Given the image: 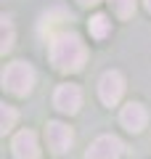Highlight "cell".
<instances>
[{"instance_id": "cell-1", "label": "cell", "mask_w": 151, "mask_h": 159, "mask_svg": "<svg viewBox=\"0 0 151 159\" xmlns=\"http://www.w3.org/2000/svg\"><path fill=\"white\" fill-rule=\"evenodd\" d=\"M85 58H88V51L77 34L61 32L50 40V61L56 64L58 72H80Z\"/></svg>"}, {"instance_id": "cell-2", "label": "cell", "mask_w": 151, "mask_h": 159, "mask_svg": "<svg viewBox=\"0 0 151 159\" xmlns=\"http://www.w3.org/2000/svg\"><path fill=\"white\" fill-rule=\"evenodd\" d=\"M34 85V69L24 61H13L3 72V88L13 96H27Z\"/></svg>"}, {"instance_id": "cell-3", "label": "cell", "mask_w": 151, "mask_h": 159, "mask_svg": "<svg viewBox=\"0 0 151 159\" xmlns=\"http://www.w3.org/2000/svg\"><path fill=\"white\" fill-rule=\"evenodd\" d=\"M122 93H125V77L119 72H103L101 74V80H98V98L106 106H114V103L122 98Z\"/></svg>"}, {"instance_id": "cell-4", "label": "cell", "mask_w": 151, "mask_h": 159, "mask_svg": "<svg viewBox=\"0 0 151 159\" xmlns=\"http://www.w3.org/2000/svg\"><path fill=\"white\" fill-rule=\"evenodd\" d=\"M122 157V141L117 135H101L90 143L85 159H119Z\"/></svg>"}, {"instance_id": "cell-5", "label": "cell", "mask_w": 151, "mask_h": 159, "mask_svg": "<svg viewBox=\"0 0 151 159\" xmlns=\"http://www.w3.org/2000/svg\"><path fill=\"white\" fill-rule=\"evenodd\" d=\"M53 103L64 114H77L80 106H82V90L77 85H58L56 96H53Z\"/></svg>"}, {"instance_id": "cell-6", "label": "cell", "mask_w": 151, "mask_h": 159, "mask_svg": "<svg viewBox=\"0 0 151 159\" xmlns=\"http://www.w3.org/2000/svg\"><path fill=\"white\" fill-rule=\"evenodd\" d=\"M45 141H48V146H50L53 154H64L72 146L74 135H72V130H69L64 122H50V125L45 127Z\"/></svg>"}, {"instance_id": "cell-7", "label": "cell", "mask_w": 151, "mask_h": 159, "mask_svg": "<svg viewBox=\"0 0 151 159\" xmlns=\"http://www.w3.org/2000/svg\"><path fill=\"white\" fill-rule=\"evenodd\" d=\"M13 157L16 159H37L40 157L37 135H34L32 130H21L13 138Z\"/></svg>"}, {"instance_id": "cell-8", "label": "cell", "mask_w": 151, "mask_h": 159, "mask_svg": "<svg viewBox=\"0 0 151 159\" xmlns=\"http://www.w3.org/2000/svg\"><path fill=\"white\" fill-rule=\"evenodd\" d=\"M146 119H149V114H146V109L140 106V103H127V106L122 109V114H119L122 127L130 130V133H140L146 127Z\"/></svg>"}, {"instance_id": "cell-9", "label": "cell", "mask_w": 151, "mask_h": 159, "mask_svg": "<svg viewBox=\"0 0 151 159\" xmlns=\"http://www.w3.org/2000/svg\"><path fill=\"white\" fill-rule=\"evenodd\" d=\"M88 27H90V34H93L95 40H103L109 32H112V21H109V19L103 16V13H95V16L90 19V24H88Z\"/></svg>"}, {"instance_id": "cell-10", "label": "cell", "mask_w": 151, "mask_h": 159, "mask_svg": "<svg viewBox=\"0 0 151 159\" xmlns=\"http://www.w3.org/2000/svg\"><path fill=\"white\" fill-rule=\"evenodd\" d=\"M16 109H11V106H0V130H3V135H6L8 130H13V125H16Z\"/></svg>"}, {"instance_id": "cell-11", "label": "cell", "mask_w": 151, "mask_h": 159, "mask_svg": "<svg viewBox=\"0 0 151 159\" xmlns=\"http://www.w3.org/2000/svg\"><path fill=\"white\" fill-rule=\"evenodd\" d=\"M109 6L119 19H130L135 11V0H109Z\"/></svg>"}, {"instance_id": "cell-12", "label": "cell", "mask_w": 151, "mask_h": 159, "mask_svg": "<svg viewBox=\"0 0 151 159\" xmlns=\"http://www.w3.org/2000/svg\"><path fill=\"white\" fill-rule=\"evenodd\" d=\"M11 45H13V29H11V19L8 16H3V45H0V51L6 53V51H11Z\"/></svg>"}, {"instance_id": "cell-13", "label": "cell", "mask_w": 151, "mask_h": 159, "mask_svg": "<svg viewBox=\"0 0 151 159\" xmlns=\"http://www.w3.org/2000/svg\"><path fill=\"white\" fill-rule=\"evenodd\" d=\"M82 6H93V3H98V0H80Z\"/></svg>"}, {"instance_id": "cell-14", "label": "cell", "mask_w": 151, "mask_h": 159, "mask_svg": "<svg viewBox=\"0 0 151 159\" xmlns=\"http://www.w3.org/2000/svg\"><path fill=\"white\" fill-rule=\"evenodd\" d=\"M146 8H149V11H151V0H146Z\"/></svg>"}]
</instances>
